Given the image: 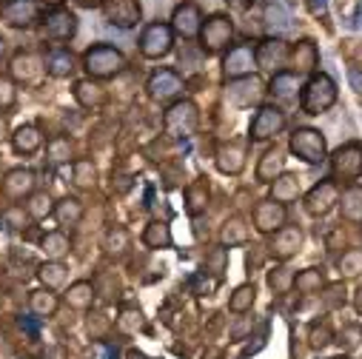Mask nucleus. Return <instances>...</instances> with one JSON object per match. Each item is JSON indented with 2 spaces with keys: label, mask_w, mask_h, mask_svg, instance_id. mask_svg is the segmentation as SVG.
I'll use <instances>...</instances> for the list:
<instances>
[{
  "label": "nucleus",
  "mask_w": 362,
  "mask_h": 359,
  "mask_svg": "<svg viewBox=\"0 0 362 359\" xmlns=\"http://www.w3.org/2000/svg\"><path fill=\"white\" fill-rule=\"evenodd\" d=\"M339 98V88L334 83V77L328 74H311L308 83L303 86V92H300V109L303 114L308 117H317V114H325Z\"/></svg>",
  "instance_id": "f257e3e1"
},
{
  "label": "nucleus",
  "mask_w": 362,
  "mask_h": 359,
  "mask_svg": "<svg viewBox=\"0 0 362 359\" xmlns=\"http://www.w3.org/2000/svg\"><path fill=\"white\" fill-rule=\"evenodd\" d=\"M197 126H200V112L192 100H174L165 114H163V131L171 137V140H189L197 134Z\"/></svg>",
  "instance_id": "f03ea898"
},
{
  "label": "nucleus",
  "mask_w": 362,
  "mask_h": 359,
  "mask_svg": "<svg viewBox=\"0 0 362 359\" xmlns=\"http://www.w3.org/2000/svg\"><path fill=\"white\" fill-rule=\"evenodd\" d=\"M123 66H126L123 52L109 46V43H98L83 54V69L88 71V77H95V80H109V77L120 74Z\"/></svg>",
  "instance_id": "7ed1b4c3"
},
{
  "label": "nucleus",
  "mask_w": 362,
  "mask_h": 359,
  "mask_svg": "<svg viewBox=\"0 0 362 359\" xmlns=\"http://www.w3.org/2000/svg\"><path fill=\"white\" fill-rule=\"evenodd\" d=\"M288 151L308 163V165H320L328 160V143H325V134L320 129H311V126H303V129H294L291 140H288Z\"/></svg>",
  "instance_id": "20e7f679"
},
{
  "label": "nucleus",
  "mask_w": 362,
  "mask_h": 359,
  "mask_svg": "<svg viewBox=\"0 0 362 359\" xmlns=\"http://www.w3.org/2000/svg\"><path fill=\"white\" fill-rule=\"evenodd\" d=\"M331 180L334 183H356L362 177V143L359 140H351L345 146H339L331 157Z\"/></svg>",
  "instance_id": "39448f33"
},
{
  "label": "nucleus",
  "mask_w": 362,
  "mask_h": 359,
  "mask_svg": "<svg viewBox=\"0 0 362 359\" xmlns=\"http://www.w3.org/2000/svg\"><path fill=\"white\" fill-rule=\"evenodd\" d=\"M283 129H286V112L280 106H259V112L254 114V120L248 126V140L251 143L274 140Z\"/></svg>",
  "instance_id": "423d86ee"
},
{
  "label": "nucleus",
  "mask_w": 362,
  "mask_h": 359,
  "mask_svg": "<svg viewBox=\"0 0 362 359\" xmlns=\"http://www.w3.org/2000/svg\"><path fill=\"white\" fill-rule=\"evenodd\" d=\"M339 186L334 180H320L317 186H311L303 197V208L311 214V217H325L331 214L337 206H339Z\"/></svg>",
  "instance_id": "0eeeda50"
},
{
  "label": "nucleus",
  "mask_w": 362,
  "mask_h": 359,
  "mask_svg": "<svg viewBox=\"0 0 362 359\" xmlns=\"http://www.w3.org/2000/svg\"><path fill=\"white\" fill-rule=\"evenodd\" d=\"M171 49H174V29L171 26H165V23L157 20V23H148L143 29V35H140V52H143V57L160 60Z\"/></svg>",
  "instance_id": "6e6552de"
},
{
  "label": "nucleus",
  "mask_w": 362,
  "mask_h": 359,
  "mask_svg": "<svg viewBox=\"0 0 362 359\" xmlns=\"http://www.w3.org/2000/svg\"><path fill=\"white\" fill-rule=\"evenodd\" d=\"M183 77H180L174 69H157L148 83H146V92L154 103H171L180 98V92H183Z\"/></svg>",
  "instance_id": "1a4fd4ad"
},
{
  "label": "nucleus",
  "mask_w": 362,
  "mask_h": 359,
  "mask_svg": "<svg viewBox=\"0 0 362 359\" xmlns=\"http://www.w3.org/2000/svg\"><path fill=\"white\" fill-rule=\"evenodd\" d=\"M265 95V86L257 74H248V77H237V80H228L226 86V100L237 109H248L254 103H259Z\"/></svg>",
  "instance_id": "9d476101"
},
{
  "label": "nucleus",
  "mask_w": 362,
  "mask_h": 359,
  "mask_svg": "<svg viewBox=\"0 0 362 359\" xmlns=\"http://www.w3.org/2000/svg\"><path fill=\"white\" fill-rule=\"evenodd\" d=\"M231 35H234V26L226 15H211L203 29H200V46L203 52L214 54V52H223L228 43H231Z\"/></svg>",
  "instance_id": "9b49d317"
},
{
  "label": "nucleus",
  "mask_w": 362,
  "mask_h": 359,
  "mask_svg": "<svg viewBox=\"0 0 362 359\" xmlns=\"http://www.w3.org/2000/svg\"><path fill=\"white\" fill-rule=\"evenodd\" d=\"M303 242H305V234L300 225H283L280 231L271 234V242H268V251L274 259L286 262L291 257H297L303 251Z\"/></svg>",
  "instance_id": "f8f14e48"
},
{
  "label": "nucleus",
  "mask_w": 362,
  "mask_h": 359,
  "mask_svg": "<svg viewBox=\"0 0 362 359\" xmlns=\"http://www.w3.org/2000/svg\"><path fill=\"white\" fill-rule=\"evenodd\" d=\"M103 15L117 29H132L143 20L140 0H103Z\"/></svg>",
  "instance_id": "ddd939ff"
},
{
  "label": "nucleus",
  "mask_w": 362,
  "mask_h": 359,
  "mask_svg": "<svg viewBox=\"0 0 362 359\" xmlns=\"http://www.w3.org/2000/svg\"><path fill=\"white\" fill-rule=\"evenodd\" d=\"M286 220H288V208L283 206V203H277V200H262V203H257L254 206V228L259 231V234H274V231H280L283 225H286Z\"/></svg>",
  "instance_id": "4468645a"
},
{
  "label": "nucleus",
  "mask_w": 362,
  "mask_h": 359,
  "mask_svg": "<svg viewBox=\"0 0 362 359\" xmlns=\"http://www.w3.org/2000/svg\"><path fill=\"white\" fill-rule=\"evenodd\" d=\"M288 54H291V49H288L280 37H265V40H259V46L254 49L257 66L274 71V74L283 71V66H288Z\"/></svg>",
  "instance_id": "2eb2a0df"
},
{
  "label": "nucleus",
  "mask_w": 362,
  "mask_h": 359,
  "mask_svg": "<svg viewBox=\"0 0 362 359\" xmlns=\"http://www.w3.org/2000/svg\"><path fill=\"white\" fill-rule=\"evenodd\" d=\"M35 186H37V174L32 171V168H12V171H6V177H4V197H9V200H29L32 194H35Z\"/></svg>",
  "instance_id": "dca6fc26"
},
{
  "label": "nucleus",
  "mask_w": 362,
  "mask_h": 359,
  "mask_svg": "<svg viewBox=\"0 0 362 359\" xmlns=\"http://www.w3.org/2000/svg\"><path fill=\"white\" fill-rule=\"evenodd\" d=\"M9 71H12V80L15 83H23V86H32L40 80V74L46 71V60H40L35 52H18L9 63Z\"/></svg>",
  "instance_id": "f3484780"
},
{
  "label": "nucleus",
  "mask_w": 362,
  "mask_h": 359,
  "mask_svg": "<svg viewBox=\"0 0 362 359\" xmlns=\"http://www.w3.org/2000/svg\"><path fill=\"white\" fill-rule=\"evenodd\" d=\"M0 15L4 20L15 29H26L37 20V4L35 0H4V6H0Z\"/></svg>",
  "instance_id": "a211bd4d"
},
{
  "label": "nucleus",
  "mask_w": 362,
  "mask_h": 359,
  "mask_svg": "<svg viewBox=\"0 0 362 359\" xmlns=\"http://www.w3.org/2000/svg\"><path fill=\"white\" fill-rule=\"evenodd\" d=\"M254 66H257L254 49H251V46H234V49H228V54H226V60H223V74H226L228 80L248 77Z\"/></svg>",
  "instance_id": "6ab92c4d"
},
{
  "label": "nucleus",
  "mask_w": 362,
  "mask_h": 359,
  "mask_svg": "<svg viewBox=\"0 0 362 359\" xmlns=\"http://www.w3.org/2000/svg\"><path fill=\"white\" fill-rule=\"evenodd\" d=\"M74 32H77V18L66 9H54L52 15L43 18V37L49 40H69L74 37Z\"/></svg>",
  "instance_id": "aec40b11"
},
{
  "label": "nucleus",
  "mask_w": 362,
  "mask_h": 359,
  "mask_svg": "<svg viewBox=\"0 0 362 359\" xmlns=\"http://www.w3.org/2000/svg\"><path fill=\"white\" fill-rule=\"evenodd\" d=\"M171 29L180 35V37H197L200 29H203V18H200V9L194 4H183V6H177L174 9V18H171Z\"/></svg>",
  "instance_id": "412c9836"
},
{
  "label": "nucleus",
  "mask_w": 362,
  "mask_h": 359,
  "mask_svg": "<svg viewBox=\"0 0 362 359\" xmlns=\"http://www.w3.org/2000/svg\"><path fill=\"white\" fill-rule=\"evenodd\" d=\"M283 171H286L283 148L271 146V148H265V151H262V157H259V163H257V183L271 186V183H274V180L283 174Z\"/></svg>",
  "instance_id": "4be33fe9"
},
{
  "label": "nucleus",
  "mask_w": 362,
  "mask_h": 359,
  "mask_svg": "<svg viewBox=\"0 0 362 359\" xmlns=\"http://www.w3.org/2000/svg\"><path fill=\"white\" fill-rule=\"evenodd\" d=\"M268 92L274 95V100L280 103H294L303 92V83H300V74L294 71H277L268 83Z\"/></svg>",
  "instance_id": "5701e85b"
},
{
  "label": "nucleus",
  "mask_w": 362,
  "mask_h": 359,
  "mask_svg": "<svg viewBox=\"0 0 362 359\" xmlns=\"http://www.w3.org/2000/svg\"><path fill=\"white\" fill-rule=\"evenodd\" d=\"M288 66L294 74H311L320 66V49L314 40H300L291 54H288Z\"/></svg>",
  "instance_id": "b1692460"
},
{
  "label": "nucleus",
  "mask_w": 362,
  "mask_h": 359,
  "mask_svg": "<svg viewBox=\"0 0 362 359\" xmlns=\"http://www.w3.org/2000/svg\"><path fill=\"white\" fill-rule=\"evenodd\" d=\"M74 100H77L83 109H100V106L106 103V88H103L95 77L77 80V83H74Z\"/></svg>",
  "instance_id": "393cba45"
},
{
  "label": "nucleus",
  "mask_w": 362,
  "mask_h": 359,
  "mask_svg": "<svg viewBox=\"0 0 362 359\" xmlns=\"http://www.w3.org/2000/svg\"><path fill=\"white\" fill-rule=\"evenodd\" d=\"M245 143H228V146H223L220 151H217V168L223 171V174H228V177H237L243 168H245Z\"/></svg>",
  "instance_id": "a878e982"
},
{
  "label": "nucleus",
  "mask_w": 362,
  "mask_h": 359,
  "mask_svg": "<svg viewBox=\"0 0 362 359\" xmlns=\"http://www.w3.org/2000/svg\"><path fill=\"white\" fill-rule=\"evenodd\" d=\"M40 146H43V134H40V129H37L35 123H26V126H18V129H15V134H12V148H15V154L29 157V154L40 151Z\"/></svg>",
  "instance_id": "bb28decb"
},
{
  "label": "nucleus",
  "mask_w": 362,
  "mask_h": 359,
  "mask_svg": "<svg viewBox=\"0 0 362 359\" xmlns=\"http://www.w3.org/2000/svg\"><path fill=\"white\" fill-rule=\"evenodd\" d=\"M95 286L88 283V280H77V283H71L69 288H66V294H63V302L71 308V311H88L95 305Z\"/></svg>",
  "instance_id": "cd10ccee"
},
{
  "label": "nucleus",
  "mask_w": 362,
  "mask_h": 359,
  "mask_svg": "<svg viewBox=\"0 0 362 359\" xmlns=\"http://www.w3.org/2000/svg\"><path fill=\"white\" fill-rule=\"evenodd\" d=\"M37 280H40L43 288L57 291V288H63L66 280H69V265H66L63 259H46V262L37 265Z\"/></svg>",
  "instance_id": "c85d7f7f"
},
{
  "label": "nucleus",
  "mask_w": 362,
  "mask_h": 359,
  "mask_svg": "<svg viewBox=\"0 0 362 359\" xmlns=\"http://www.w3.org/2000/svg\"><path fill=\"white\" fill-rule=\"evenodd\" d=\"M57 308H60V297L52 288H35L29 294V311H32V317L49 319V317L57 314Z\"/></svg>",
  "instance_id": "c756f323"
},
{
  "label": "nucleus",
  "mask_w": 362,
  "mask_h": 359,
  "mask_svg": "<svg viewBox=\"0 0 362 359\" xmlns=\"http://www.w3.org/2000/svg\"><path fill=\"white\" fill-rule=\"evenodd\" d=\"M245 242H248V223H245V217L231 214L220 228V245L223 248H237V245H245Z\"/></svg>",
  "instance_id": "7c9ffc66"
},
{
  "label": "nucleus",
  "mask_w": 362,
  "mask_h": 359,
  "mask_svg": "<svg viewBox=\"0 0 362 359\" xmlns=\"http://www.w3.org/2000/svg\"><path fill=\"white\" fill-rule=\"evenodd\" d=\"M300 197V177L291 174V171H283L274 183H271V200H277L283 206L294 203Z\"/></svg>",
  "instance_id": "2f4dec72"
},
{
  "label": "nucleus",
  "mask_w": 362,
  "mask_h": 359,
  "mask_svg": "<svg viewBox=\"0 0 362 359\" xmlns=\"http://www.w3.org/2000/svg\"><path fill=\"white\" fill-rule=\"evenodd\" d=\"M339 211H342V220L362 223V186L359 183L345 186V192L339 194Z\"/></svg>",
  "instance_id": "473e14b6"
},
{
  "label": "nucleus",
  "mask_w": 362,
  "mask_h": 359,
  "mask_svg": "<svg viewBox=\"0 0 362 359\" xmlns=\"http://www.w3.org/2000/svg\"><path fill=\"white\" fill-rule=\"evenodd\" d=\"M209 194H211L209 180H206V177L194 180V183L186 189V211H189L192 217L206 214V208H209Z\"/></svg>",
  "instance_id": "72a5a7b5"
},
{
  "label": "nucleus",
  "mask_w": 362,
  "mask_h": 359,
  "mask_svg": "<svg viewBox=\"0 0 362 359\" xmlns=\"http://www.w3.org/2000/svg\"><path fill=\"white\" fill-rule=\"evenodd\" d=\"M83 214H86V208H83V203H80L77 197H63V200L54 203V220H57V225H63V228L80 225Z\"/></svg>",
  "instance_id": "f704fd0d"
},
{
  "label": "nucleus",
  "mask_w": 362,
  "mask_h": 359,
  "mask_svg": "<svg viewBox=\"0 0 362 359\" xmlns=\"http://www.w3.org/2000/svg\"><path fill=\"white\" fill-rule=\"evenodd\" d=\"M297 294L303 297H311V294H320L325 288V274H322V268H303L300 274H294V286H291Z\"/></svg>",
  "instance_id": "c9c22d12"
},
{
  "label": "nucleus",
  "mask_w": 362,
  "mask_h": 359,
  "mask_svg": "<svg viewBox=\"0 0 362 359\" xmlns=\"http://www.w3.org/2000/svg\"><path fill=\"white\" fill-rule=\"evenodd\" d=\"M40 251L46 259H63L71 251V240L66 231H49L40 237Z\"/></svg>",
  "instance_id": "e433bc0d"
},
{
  "label": "nucleus",
  "mask_w": 362,
  "mask_h": 359,
  "mask_svg": "<svg viewBox=\"0 0 362 359\" xmlns=\"http://www.w3.org/2000/svg\"><path fill=\"white\" fill-rule=\"evenodd\" d=\"M171 228H168V223L165 220H151L148 225H146V231H143V245L146 248H154V251H160V248H171Z\"/></svg>",
  "instance_id": "4c0bfd02"
},
{
  "label": "nucleus",
  "mask_w": 362,
  "mask_h": 359,
  "mask_svg": "<svg viewBox=\"0 0 362 359\" xmlns=\"http://www.w3.org/2000/svg\"><path fill=\"white\" fill-rule=\"evenodd\" d=\"M103 248L109 257H126L129 248H132V234L123 228V225H112L106 234H103Z\"/></svg>",
  "instance_id": "58836bf2"
},
{
  "label": "nucleus",
  "mask_w": 362,
  "mask_h": 359,
  "mask_svg": "<svg viewBox=\"0 0 362 359\" xmlns=\"http://www.w3.org/2000/svg\"><path fill=\"white\" fill-rule=\"evenodd\" d=\"M71 183L80 192L95 189V183H98V165L92 160H74L71 163Z\"/></svg>",
  "instance_id": "ea45409f"
},
{
  "label": "nucleus",
  "mask_w": 362,
  "mask_h": 359,
  "mask_svg": "<svg viewBox=\"0 0 362 359\" xmlns=\"http://www.w3.org/2000/svg\"><path fill=\"white\" fill-rule=\"evenodd\" d=\"M254 302H257V286H254V283H243V286H237V288L231 291V297H228V311H231V314H248V311L254 308Z\"/></svg>",
  "instance_id": "a19ab883"
},
{
  "label": "nucleus",
  "mask_w": 362,
  "mask_h": 359,
  "mask_svg": "<svg viewBox=\"0 0 362 359\" xmlns=\"http://www.w3.org/2000/svg\"><path fill=\"white\" fill-rule=\"evenodd\" d=\"M71 157H74V146H71L69 137L57 134V137H52V140L46 143V160H49L52 165H63V163H69Z\"/></svg>",
  "instance_id": "79ce46f5"
},
{
  "label": "nucleus",
  "mask_w": 362,
  "mask_h": 359,
  "mask_svg": "<svg viewBox=\"0 0 362 359\" xmlns=\"http://www.w3.org/2000/svg\"><path fill=\"white\" fill-rule=\"evenodd\" d=\"M46 71H49L52 77H57V80L69 77V74L74 71V57H71V52H66V49L52 52V54L46 57Z\"/></svg>",
  "instance_id": "37998d69"
},
{
  "label": "nucleus",
  "mask_w": 362,
  "mask_h": 359,
  "mask_svg": "<svg viewBox=\"0 0 362 359\" xmlns=\"http://www.w3.org/2000/svg\"><path fill=\"white\" fill-rule=\"evenodd\" d=\"M26 211L32 220H46L49 214H54V200L49 192H35L29 200H26Z\"/></svg>",
  "instance_id": "c03bdc74"
},
{
  "label": "nucleus",
  "mask_w": 362,
  "mask_h": 359,
  "mask_svg": "<svg viewBox=\"0 0 362 359\" xmlns=\"http://www.w3.org/2000/svg\"><path fill=\"white\" fill-rule=\"evenodd\" d=\"M0 223H4V228H9V231H23V228H29L32 217H29L26 206H9V208L0 211Z\"/></svg>",
  "instance_id": "a18cd8bd"
},
{
  "label": "nucleus",
  "mask_w": 362,
  "mask_h": 359,
  "mask_svg": "<svg viewBox=\"0 0 362 359\" xmlns=\"http://www.w3.org/2000/svg\"><path fill=\"white\" fill-rule=\"evenodd\" d=\"M265 26L274 29L277 35H286V32H291V18L280 4H268L265 6Z\"/></svg>",
  "instance_id": "49530a36"
},
{
  "label": "nucleus",
  "mask_w": 362,
  "mask_h": 359,
  "mask_svg": "<svg viewBox=\"0 0 362 359\" xmlns=\"http://www.w3.org/2000/svg\"><path fill=\"white\" fill-rule=\"evenodd\" d=\"M331 342H334V331L328 322H314L308 328V348L311 351H325Z\"/></svg>",
  "instance_id": "de8ad7c7"
},
{
  "label": "nucleus",
  "mask_w": 362,
  "mask_h": 359,
  "mask_svg": "<svg viewBox=\"0 0 362 359\" xmlns=\"http://www.w3.org/2000/svg\"><path fill=\"white\" fill-rule=\"evenodd\" d=\"M339 271H342V277H359L362 274V251L359 248H351L339 257Z\"/></svg>",
  "instance_id": "09e8293b"
},
{
  "label": "nucleus",
  "mask_w": 362,
  "mask_h": 359,
  "mask_svg": "<svg viewBox=\"0 0 362 359\" xmlns=\"http://www.w3.org/2000/svg\"><path fill=\"white\" fill-rule=\"evenodd\" d=\"M268 286L274 288L277 294L288 291L294 286V274L288 271V268H274V271H268Z\"/></svg>",
  "instance_id": "8fccbe9b"
},
{
  "label": "nucleus",
  "mask_w": 362,
  "mask_h": 359,
  "mask_svg": "<svg viewBox=\"0 0 362 359\" xmlns=\"http://www.w3.org/2000/svg\"><path fill=\"white\" fill-rule=\"evenodd\" d=\"M18 103V88L9 77H0V112H9Z\"/></svg>",
  "instance_id": "3c124183"
},
{
  "label": "nucleus",
  "mask_w": 362,
  "mask_h": 359,
  "mask_svg": "<svg viewBox=\"0 0 362 359\" xmlns=\"http://www.w3.org/2000/svg\"><path fill=\"white\" fill-rule=\"evenodd\" d=\"M120 328L123 331H129V334H134V331H140L143 328V314H140V308H126L123 314H120Z\"/></svg>",
  "instance_id": "603ef678"
},
{
  "label": "nucleus",
  "mask_w": 362,
  "mask_h": 359,
  "mask_svg": "<svg viewBox=\"0 0 362 359\" xmlns=\"http://www.w3.org/2000/svg\"><path fill=\"white\" fill-rule=\"evenodd\" d=\"M325 302H328V308H339V305H345V286H342V283L328 286V297H325Z\"/></svg>",
  "instance_id": "864d4df0"
},
{
  "label": "nucleus",
  "mask_w": 362,
  "mask_h": 359,
  "mask_svg": "<svg viewBox=\"0 0 362 359\" xmlns=\"http://www.w3.org/2000/svg\"><path fill=\"white\" fill-rule=\"evenodd\" d=\"M308 9H311V15L322 18L328 12V0H308Z\"/></svg>",
  "instance_id": "5fc2aeb1"
},
{
  "label": "nucleus",
  "mask_w": 362,
  "mask_h": 359,
  "mask_svg": "<svg viewBox=\"0 0 362 359\" xmlns=\"http://www.w3.org/2000/svg\"><path fill=\"white\" fill-rule=\"evenodd\" d=\"M231 12H248L254 6V0H226Z\"/></svg>",
  "instance_id": "6e6d98bb"
},
{
  "label": "nucleus",
  "mask_w": 362,
  "mask_h": 359,
  "mask_svg": "<svg viewBox=\"0 0 362 359\" xmlns=\"http://www.w3.org/2000/svg\"><path fill=\"white\" fill-rule=\"evenodd\" d=\"M356 336H359V328H348V331H345V334H342V339H345V342H348V345H356V342H359V339H356Z\"/></svg>",
  "instance_id": "4d7b16f0"
},
{
  "label": "nucleus",
  "mask_w": 362,
  "mask_h": 359,
  "mask_svg": "<svg viewBox=\"0 0 362 359\" xmlns=\"http://www.w3.org/2000/svg\"><path fill=\"white\" fill-rule=\"evenodd\" d=\"M9 137V123H6V117L4 114H0V143H4Z\"/></svg>",
  "instance_id": "13d9d810"
},
{
  "label": "nucleus",
  "mask_w": 362,
  "mask_h": 359,
  "mask_svg": "<svg viewBox=\"0 0 362 359\" xmlns=\"http://www.w3.org/2000/svg\"><path fill=\"white\" fill-rule=\"evenodd\" d=\"M351 83H354L356 92H362V74L359 71H351Z\"/></svg>",
  "instance_id": "bf43d9fd"
},
{
  "label": "nucleus",
  "mask_w": 362,
  "mask_h": 359,
  "mask_svg": "<svg viewBox=\"0 0 362 359\" xmlns=\"http://www.w3.org/2000/svg\"><path fill=\"white\" fill-rule=\"evenodd\" d=\"M77 6H86V9H95V6H100V0H74Z\"/></svg>",
  "instance_id": "052dcab7"
},
{
  "label": "nucleus",
  "mask_w": 362,
  "mask_h": 359,
  "mask_svg": "<svg viewBox=\"0 0 362 359\" xmlns=\"http://www.w3.org/2000/svg\"><path fill=\"white\" fill-rule=\"evenodd\" d=\"M354 302H356V311L362 314V286H359V291H356V300H354Z\"/></svg>",
  "instance_id": "680f3d73"
},
{
  "label": "nucleus",
  "mask_w": 362,
  "mask_h": 359,
  "mask_svg": "<svg viewBox=\"0 0 362 359\" xmlns=\"http://www.w3.org/2000/svg\"><path fill=\"white\" fill-rule=\"evenodd\" d=\"M40 4H49V6H57V4H63V0H40Z\"/></svg>",
  "instance_id": "e2e57ef3"
},
{
  "label": "nucleus",
  "mask_w": 362,
  "mask_h": 359,
  "mask_svg": "<svg viewBox=\"0 0 362 359\" xmlns=\"http://www.w3.org/2000/svg\"><path fill=\"white\" fill-rule=\"evenodd\" d=\"M4 52H6V43H4V37H0V57H4Z\"/></svg>",
  "instance_id": "0e129e2a"
},
{
  "label": "nucleus",
  "mask_w": 362,
  "mask_h": 359,
  "mask_svg": "<svg viewBox=\"0 0 362 359\" xmlns=\"http://www.w3.org/2000/svg\"><path fill=\"white\" fill-rule=\"evenodd\" d=\"M334 359H351V356H334Z\"/></svg>",
  "instance_id": "69168bd1"
}]
</instances>
